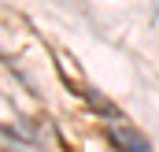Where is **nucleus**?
Listing matches in <instances>:
<instances>
[]
</instances>
